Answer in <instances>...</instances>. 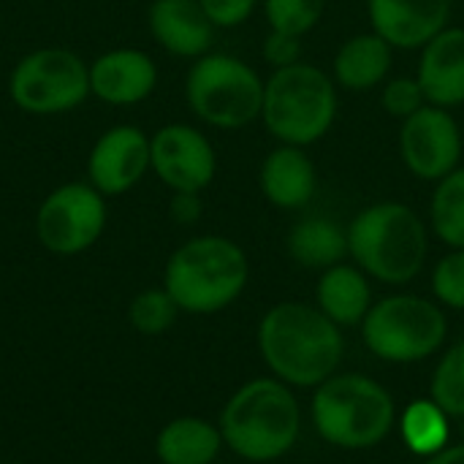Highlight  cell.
<instances>
[{"label":"cell","mask_w":464,"mask_h":464,"mask_svg":"<svg viewBox=\"0 0 464 464\" xmlns=\"http://www.w3.org/2000/svg\"><path fill=\"white\" fill-rule=\"evenodd\" d=\"M261 196L285 212H296L313 204L318 193V166L307 147L277 144L258 169Z\"/></svg>","instance_id":"9a60e30c"},{"label":"cell","mask_w":464,"mask_h":464,"mask_svg":"<svg viewBox=\"0 0 464 464\" xmlns=\"http://www.w3.org/2000/svg\"><path fill=\"white\" fill-rule=\"evenodd\" d=\"M8 92L27 114H63L90 95V68L68 49H38L14 65Z\"/></svg>","instance_id":"9c48e42d"},{"label":"cell","mask_w":464,"mask_h":464,"mask_svg":"<svg viewBox=\"0 0 464 464\" xmlns=\"http://www.w3.org/2000/svg\"><path fill=\"white\" fill-rule=\"evenodd\" d=\"M150 169L171 193H201L218 174V155L198 128L171 122L150 139Z\"/></svg>","instance_id":"7c38bea8"},{"label":"cell","mask_w":464,"mask_h":464,"mask_svg":"<svg viewBox=\"0 0 464 464\" xmlns=\"http://www.w3.org/2000/svg\"><path fill=\"white\" fill-rule=\"evenodd\" d=\"M158 68L141 49H111L90 65V92L114 106H130L152 95Z\"/></svg>","instance_id":"e0dca14e"},{"label":"cell","mask_w":464,"mask_h":464,"mask_svg":"<svg viewBox=\"0 0 464 464\" xmlns=\"http://www.w3.org/2000/svg\"><path fill=\"white\" fill-rule=\"evenodd\" d=\"M449 321L438 302L413 294H394L370 307L362 321L364 345L383 362L413 364L438 353L446 343Z\"/></svg>","instance_id":"ba28073f"},{"label":"cell","mask_w":464,"mask_h":464,"mask_svg":"<svg viewBox=\"0 0 464 464\" xmlns=\"http://www.w3.org/2000/svg\"><path fill=\"white\" fill-rule=\"evenodd\" d=\"M288 256L304 269H329L348 258V228L324 215L299 220L285 237Z\"/></svg>","instance_id":"7402d4cb"},{"label":"cell","mask_w":464,"mask_h":464,"mask_svg":"<svg viewBox=\"0 0 464 464\" xmlns=\"http://www.w3.org/2000/svg\"><path fill=\"white\" fill-rule=\"evenodd\" d=\"M464 136L451 109L421 106L400 128V158L421 182H440L462 166Z\"/></svg>","instance_id":"8fae6325"},{"label":"cell","mask_w":464,"mask_h":464,"mask_svg":"<svg viewBox=\"0 0 464 464\" xmlns=\"http://www.w3.org/2000/svg\"><path fill=\"white\" fill-rule=\"evenodd\" d=\"M419 52L416 79L427 103L440 109L464 106V27L449 24Z\"/></svg>","instance_id":"2e32d148"},{"label":"cell","mask_w":464,"mask_h":464,"mask_svg":"<svg viewBox=\"0 0 464 464\" xmlns=\"http://www.w3.org/2000/svg\"><path fill=\"white\" fill-rule=\"evenodd\" d=\"M169 215L179 226H193L204 215L201 193H174L171 204H169Z\"/></svg>","instance_id":"1f68e13d"},{"label":"cell","mask_w":464,"mask_h":464,"mask_svg":"<svg viewBox=\"0 0 464 464\" xmlns=\"http://www.w3.org/2000/svg\"><path fill=\"white\" fill-rule=\"evenodd\" d=\"M218 427L223 443L237 457L247 462H275L296 446L302 413L288 383L256 378L231 394Z\"/></svg>","instance_id":"3957f363"},{"label":"cell","mask_w":464,"mask_h":464,"mask_svg":"<svg viewBox=\"0 0 464 464\" xmlns=\"http://www.w3.org/2000/svg\"><path fill=\"white\" fill-rule=\"evenodd\" d=\"M261 73L234 54L209 52L198 57L185 79V98L193 114L220 130H239L261 120Z\"/></svg>","instance_id":"52a82bcc"},{"label":"cell","mask_w":464,"mask_h":464,"mask_svg":"<svg viewBox=\"0 0 464 464\" xmlns=\"http://www.w3.org/2000/svg\"><path fill=\"white\" fill-rule=\"evenodd\" d=\"M258 351L272 375L288 386L318 389L343 362V332L318 307L280 302L258 324Z\"/></svg>","instance_id":"6da1fadb"},{"label":"cell","mask_w":464,"mask_h":464,"mask_svg":"<svg viewBox=\"0 0 464 464\" xmlns=\"http://www.w3.org/2000/svg\"><path fill=\"white\" fill-rule=\"evenodd\" d=\"M454 0H367L370 30L400 52H419L451 22Z\"/></svg>","instance_id":"4fadbf2b"},{"label":"cell","mask_w":464,"mask_h":464,"mask_svg":"<svg viewBox=\"0 0 464 464\" xmlns=\"http://www.w3.org/2000/svg\"><path fill=\"white\" fill-rule=\"evenodd\" d=\"M261 57L272 71L294 65L302 60V38L283 33V30H269L264 44H261Z\"/></svg>","instance_id":"f546056e"},{"label":"cell","mask_w":464,"mask_h":464,"mask_svg":"<svg viewBox=\"0 0 464 464\" xmlns=\"http://www.w3.org/2000/svg\"><path fill=\"white\" fill-rule=\"evenodd\" d=\"M250 280L245 250L218 234L193 237L179 245L163 269V288L182 313L212 315L234 304Z\"/></svg>","instance_id":"277c9868"},{"label":"cell","mask_w":464,"mask_h":464,"mask_svg":"<svg viewBox=\"0 0 464 464\" xmlns=\"http://www.w3.org/2000/svg\"><path fill=\"white\" fill-rule=\"evenodd\" d=\"M198 3L207 11V16L212 19V24L226 27V30L245 24L258 5V0H198Z\"/></svg>","instance_id":"4dcf8cb0"},{"label":"cell","mask_w":464,"mask_h":464,"mask_svg":"<svg viewBox=\"0 0 464 464\" xmlns=\"http://www.w3.org/2000/svg\"><path fill=\"white\" fill-rule=\"evenodd\" d=\"M179 313L182 310L177 307V302L169 296V291L163 285L139 291L128 304V321L144 337H158V334L169 332L177 324Z\"/></svg>","instance_id":"d4e9b609"},{"label":"cell","mask_w":464,"mask_h":464,"mask_svg":"<svg viewBox=\"0 0 464 464\" xmlns=\"http://www.w3.org/2000/svg\"><path fill=\"white\" fill-rule=\"evenodd\" d=\"M430 228L402 201H378L348 223V256L356 266L386 285L416 280L427 264Z\"/></svg>","instance_id":"7a4b0ae2"},{"label":"cell","mask_w":464,"mask_h":464,"mask_svg":"<svg viewBox=\"0 0 464 464\" xmlns=\"http://www.w3.org/2000/svg\"><path fill=\"white\" fill-rule=\"evenodd\" d=\"M381 103L389 117L405 122L421 106H427V98H424V90L416 76H389L381 84Z\"/></svg>","instance_id":"83f0119b"},{"label":"cell","mask_w":464,"mask_h":464,"mask_svg":"<svg viewBox=\"0 0 464 464\" xmlns=\"http://www.w3.org/2000/svg\"><path fill=\"white\" fill-rule=\"evenodd\" d=\"M432 234L451 250H464V166L435 182L430 198Z\"/></svg>","instance_id":"603a6c76"},{"label":"cell","mask_w":464,"mask_h":464,"mask_svg":"<svg viewBox=\"0 0 464 464\" xmlns=\"http://www.w3.org/2000/svg\"><path fill=\"white\" fill-rule=\"evenodd\" d=\"M430 397L449 419H464V343L449 348L435 367Z\"/></svg>","instance_id":"484cf974"},{"label":"cell","mask_w":464,"mask_h":464,"mask_svg":"<svg viewBox=\"0 0 464 464\" xmlns=\"http://www.w3.org/2000/svg\"><path fill=\"white\" fill-rule=\"evenodd\" d=\"M397 408L392 394L370 375H332L315 389L313 424L318 435L345 451L378 446L394 427Z\"/></svg>","instance_id":"8992f818"},{"label":"cell","mask_w":464,"mask_h":464,"mask_svg":"<svg viewBox=\"0 0 464 464\" xmlns=\"http://www.w3.org/2000/svg\"><path fill=\"white\" fill-rule=\"evenodd\" d=\"M215 24L198 0H152L150 33L177 57H204L215 44Z\"/></svg>","instance_id":"ac0fdd59"},{"label":"cell","mask_w":464,"mask_h":464,"mask_svg":"<svg viewBox=\"0 0 464 464\" xmlns=\"http://www.w3.org/2000/svg\"><path fill=\"white\" fill-rule=\"evenodd\" d=\"M150 169V139L136 125H117L106 130L87 160L90 182L103 196L130 190Z\"/></svg>","instance_id":"5bb4252c"},{"label":"cell","mask_w":464,"mask_h":464,"mask_svg":"<svg viewBox=\"0 0 464 464\" xmlns=\"http://www.w3.org/2000/svg\"><path fill=\"white\" fill-rule=\"evenodd\" d=\"M424 464H464V446H451L438 454H432Z\"/></svg>","instance_id":"d6a6232c"},{"label":"cell","mask_w":464,"mask_h":464,"mask_svg":"<svg viewBox=\"0 0 464 464\" xmlns=\"http://www.w3.org/2000/svg\"><path fill=\"white\" fill-rule=\"evenodd\" d=\"M155 464H160V462H155Z\"/></svg>","instance_id":"e575fe53"},{"label":"cell","mask_w":464,"mask_h":464,"mask_svg":"<svg viewBox=\"0 0 464 464\" xmlns=\"http://www.w3.org/2000/svg\"><path fill=\"white\" fill-rule=\"evenodd\" d=\"M5 464H30V462H5Z\"/></svg>","instance_id":"836d02e7"},{"label":"cell","mask_w":464,"mask_h":464,"mask_svg":"<svg viewBox=\"0 0 464 464\" xmlns=\"http://www.w3.org/2000/svg\"><path fill=\"white\" fill-rule=\"evenodd\" d=\"M402 440L419 457H432L443 451L449 440V416L432 402L419 400L402 413Z\"/></svg>","instance_id":"cb8c5ba5"},{"label":"cell","mask_w":464,"mask_h":464,"mask_svg":"<svg viewBox=\"0 0 464 464\" xmlns=\"http://www.w3.org/2000/svg\"><path fill=\"white\" fill-rule=\"evenodd\" d=\"M432 294L440 304L464 310V250H451L435 264Z\"/></svg>","instance_id":"f1b7e54d"},{"label":"cell","mask_w":464,"mask_h":464,"mask_svg":"<svg viewBox=\"0 0 464 464\" xmlns=\"http://www.w3.org/2000/svg\"><path fill=\"white\" fill-rule=\"evenodd\" d=\"M223 446L220 427L198 416L171 419L155 435V457L160 464H215Z\"/></svg>","instance_id":"44dd1931"},{"label":"cell","mask_w":464,"mask_h":464,"mask_svg":"<svg viewBox=\"0 0 464 464\" xmlns=\"http://www.w3.org/2000/svg\"><path fill=\"white\" fill-rule=\"evenodd\" d=\"M106 228V198L92 185L68 182L54 188L38 207L35 237L52 256L90 250Z\"/></svg>","instance_id":"30bf717a"},{"label":"cell","mask_w":464,"mask_h":464,"mask_svg":"<svg viewBox=\"0 0 464 464\" xmlns=\"http://www.w3.org/2000/svg\"><path fill=\"white\" fill-rule=\"evenodd\" d=\"M315 307L343 326H362L372 307L370 277L356 264H334L321 272L315 285Z\"/></svg>","instance_id":"ffe728a7"},{"label":"cell","mask_w":464,"mask_h":464,"mask_svg":"<svg viewBox=\"0 0 464 464\" xmlns=\"http://www.w3.org/2000/svg\"><path fill=\"white\" fill-rule=\"evenodd\" d=\"M394 46L378 33H356L340 44L332 63V76L345 92H370L381 87L394 65Z\"/></svg>","instance_id":"d6986e66"},{"label":"cell","mask_w":464,"mask_h":464,"mask_svg":"<svg viewBox=\"0 0 464 464\" xmlns=\"http://www.w3.org/2000/svg\"><path fill=\"white\" fill-rule=\"evenodd\" d=\"M269 30H283L304 38L318 27L329 0H261Z\"/></svg>","instance_id":"4316f807"},{"label":"cell","mask_w":464,"mask_h":464,"mask_svg":"<svg viewBox=\"0 0 464 464\" xmlns=\"http://www.w3.org/2000/svg\"><path fill=\"white\" fill-rule=\"evenodd\" d=\"M329 71L313 63L277 68L264 82L261 122L277 144L313 147L337 122L340 95Z\"/></svg>","instance_id":"5b68a950"}]
</instances>
